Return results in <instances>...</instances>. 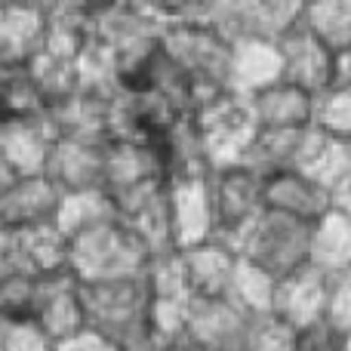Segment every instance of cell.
Segmentation results:
<instances>
[{
	"instance_id": "6da1fadb",
	"label": "cell",
	"mask_w": 351,
	"mask_h": 351,
	"mask_svg": "<svg viewBox=\"0 0 351 351\" xmlns=\"http://www.w3.org/2000/svg\"><path fill=\"white\" fill-rule=\"evenodd\" d=\"M204 3H176V22L164 31L160 47L197 86V105L228 90L231 47L210 22H204ZM197 111V108H194Z\"/></svg>"
},
{
	"instance_id": "7a4b0ae2",
	"label": "cell",
	"mask_w": 351,
	"mask_h": 351,
	"mask_svg": "<svg viewBox=\"0 0 351 351\" xmlns=\"http://www.w3.org/2000/svg\"><path fill=\"white\" fill-rule=\"evenodd\" d=\"M152 265L145 243L121 216L71 237V274L80 284L142 278Z\"/></svg>"
},
{
	"instance_id": "3957f363",
	"label": "cell",
	"mask_w": 351,
	"mask_h": 351,
	"mask_svg": "<svg viewBox=\"0 0 351 351\" xmlns=\"http://www.w3.org/2000/svg\"><path fill=\"white\" fill-rule=\"evenodd\" d=\"M237 256L268 278L284 280L290 274L308 268L311 262V225L296 219L278 216V213H262L253 225L237 241Z\"/></svg>"
},
{
	"instance_id": "277c9868",
	"label": "cell",
	"mask_w": 351,
	"mask_h": 351,
	"mask_svg": "<svg viewBox=\"0 0 351 351\" xmlns=\"http://www.w3.org/2000/svg\"><path fill=\"white\" fill-rule=\"evenodd\" d=\"M191 123L213 170L243 164L259 136V123L250 108V99H241L234 93H222L197 105Z\"/></svg>"
},
{
	"instance_id": "5b68a950",
	"label": "cell",
	"mask_w": 351,
	"mask_h": 351,
	"mask_svg": "<svg viewBox=\"0 0 351 351\" xmlns=\"http://www.w3.org/2000/svg\"><path fill=\"white\" fill-rule=\"evenodd\" d=\"M80 290H84L86 327L111 339L114 346L136 333L142 324H148L152 293L145 274L130 280H108V284H80Z\"/></svg>"
},
{
	"instance_id": "8992f818",
	"label": "cell",
	"mask_w": 351,
	"mask_h": 351,
	"mask_svg": "<svg viewBox=\"0 0 351 351\" xmlns=\"http://www.w3.org/2000/svg\"><path fill=\"white\" fill-rule=\"evenodd\" d=\"M210 197L216 216V241L237 247L241 234L265 213L262 176L250 167L234 164L210 173Z\"/></svg>"
},
{
	"instance_id": "52a82bcc",
	"label": "cell",
	"mask_w": 351,
	"mask_h": 351,
	"mask_svg": "<svg viewBox=\"0 0 351 351\" xmlns=\"http://www.w3.org/2000/svg\"><path fill=\"white\" fill-rule=\"evenodd\" d=\"M167 213L176 253L216 241V216L210 197V173L173 176L167 182Z\"/></svg>"
},
{
	"instance_id": "ba28073f",
	"label": "cell",
	"mask_w": 351,
	"mask_h": 351,
	"mask_svg": "<svg viewBox=\"0 0 351 351\" xmlns=\"http://www.w3.org/2000/svg\"><path fill=\"white\" fill-rule=\"evenodd\" d=\"M280 59H284V80L299 90L311 93V96H324L333 90L342 77V59L330 53L302 22L278 43Z\"/></svg>"
},
{
	"instance_id": "9c48e42d",
	"label": "cell",
	"mask_w": 351,
	"mask_h": 351,
	"mask_svg": "<svg viewBox=\"0 0 351 351\" xmlns=\"http://www.w3.org/2000/svg\"><path fill=\"white\" fill-rule=\"evenodd\" d=\"M250 317L228 296H191L185 315V336L200 351H243Z\"/></svg>"
},
{
	"instance_id": "30bf717a",
	"label": "cell",
	"mask_w": 351,
	"mask_h": 351,
	"mask_svg": "<svg viewBox=\"0 0 351 351\" xmlns=\"http://www.w3.org/2000/svg\"><path fill=\"white\" fill-rule=\"evenodd\" d=\"M262 200L268 213L315 225L333 210V191L315 176L299 170H280L262 179Z\"/></svg>"
},
{
	"instance_id": "8fae6325",
	"label": "cell",
	"mask_w": 351,
	"mask_h": 351,
	"mask_svg": "<svg viewBox=\"0 0 351 351\" xmlns=\"http://www.w3.org/2000/svg\"><path fill=\"white\" fill-rule=\"evenodd\" d=\"M105 145H99V142H77V139H56L43 176L59 188L62 197L65 194L102 191Z\"/></svg>"
},
{
	"instance_id": "7c38bea8",
	"label": "cell",
	"mask_w": 351,
	"mask_h": 351,
	"mask_svg": "<svg viewBox=\"0 0 351 351\" xmlns=\"http://www.w3.org/2000/svg\"><path fill=\"white\" fill-rule=\"evenodd\" d=\"M12 268L34 278L71 274V237L56 222H43L12 234Z\"/></svg>"
},
{
	"instance_id": "4fadbf2b",
	"label": "cell",
	"mask_w": 351,
	"mask_h": 351,
	"mask_svg": "<svg viewBox=\"0 0 351 351\" xmlns=\"http://www.w3.org/2000/svg\"><path fill=\"white\" fill-rule=\"evenodd\" d=\"M327 299H330V278H324L315 268H302V271L290 274V278L278 280L274 290V308L280 321H287L293 330H311L324 324L327 317Z\"/></svg>"
},
{
	"instance_id": "5bb4252c",
	"label": "cell",
	"mask_w": 351,
	"mask_h": 351,
	"mask_svg": "<svg viewBox=\"0 0 351 351\" xmlns=\"http://www.w3.org/2000/svg\"><path fill=\"white\" fill-rule=\"evenodd\" d=\"M47 37V3H0V68L31 65Z\"/></svg>"
},
{
	"instance_id": "9a60e30c",
	"label": "cell",
	"mask_w": 351,
	"mask_h": 351,
	"mask_svg": "<svg viewBox=\"0 0 351 351\" xmlns=\"http://www.w3.org/2000/svg\"><path fill=\"white\" fill-rule=\"evenodd\" d=\"M59 204H62V194L47 176L16 179L0 194V228L16 234V231L34 228V225L56 222Z\"/></svg>"
},
{
	"instance_id": "2e32d148",
	"label": "cell",
	"mask_w": 351,
	"mask_h": 351,
	"mask_svg": "<svg viewBox=\"0 0 351 351\" xmlns=\"http://www.w3.org/2000/svg\"><path fill=\"white\" fill-rule=\"evenodd\" d=\"M53 145H56V133L49 130L47 117L0 127V164L16 179H31V176L47 173V160Z\"/></svg>"
},
{
	"instance_id": "e0dca14e",
	"label": "cell",
	"mask_w": 351,
	"mask_h": 351,
	"mask_svg": "<svg viewBox=\"0 0 351 351\" xmlns=\"http://www.w3.org/2000/svg\"><path fill=\"white\" fill-rule=\"evenodd\" d=\"M284 80L280 47L268 40H237L231 47L228 90L241 99H253L262 90Z\"/></svg>"
},
{
	"instance_id": "ac0fdd59",
	"label": "cell",
	"mask_w": 351,
	"mask_h": 351,
	"mask_svg": "<svg viewBox=\"0 0 351 351\" xmlns=\"http://www.w3.org/2000/svg\"><path fill=\"white\" fill-rule=\"evenodd\" d=\"M250 108L262 133H299V130L315 127V96L287 80L253 96Z\"/></svg>"
},
{
	"instance_id": "d6986e66",
	"label": "cell",
	"mask_w": 351,
	"mask_h": 351,
	"mask_svg": "<svg viewBox=\"0 0 351 351\" xmlns=\"http://www.w3.org/2000/svg\"><path fill=\"white\" fill-rule=\"evenodd\" d=\"M179 262H182V271H185L191 296L213 299V296H228V287L234 280L241 256L228 243L210 241V243H200V247L179 253Z\"/></svg>"
},
{
	"instance_id": "ffe728a7",
	"label": "cell",
	"mask_w": 351,
	"mask_h": 351,
	"mask_svg": "<svg viewBox=\"0 0 351 351\" xmlns=\"http://www.w3.org/2000/svg\"><path fill=\"white\" fill-rule=\"evenodd\" d=\"M108 105L111 99H99L90 93L65 99L47 111V123L56 139H77V142H108Z\"/></svg>"
},
{
	"instance_id": "44dd1931",
	"label": "cell",
	"mask_w": 351,
	"mask_h": 351,
	"mask_svg": "<svg viewBox=\"0 0 351 351\" xmlns=\"http://www.w3.org/2000/svg\"><path fill=\"white\" fill-rule=\"evenodd\" d=\"M37 324L47 330V336L59 346V342L71 339V336L86 330V308H84V290L74 274H62L53 278L43 296Z\"/></svg>"
},
{
	"instance_id": "7402d4cb",
	"label": "cell",
	"mask_w": 351,
	"mask_h": 351,
	"mask_svg": "<svg viewBox=\"0 0 351 351\" xmlns=\"http://www.w3.org/2000/svg\"><path fill=\"white\" fill-rule=\"evenodd\" d=\"M315 271L324 278H342L351 274V219L346 213L333 210L311 225V262Z\"/></svg>"
},
{
	"instance_id": "603a6c76",
	"label": "cell",
	"mask_w": 351,
	"mask_h": 351,
	"mask_svg": "<svg viewBox=\"0 0 351 351\" xmlns=\"http://www.w3.org/2000/svg\"><path fill=\"white\" fill-rule=\"evenodd\" d=\"M47 117V99L28 65L0 68V127Z\"/></svg>"
},
{
	"instance_id": "cb8c5ba5",
	"label": "cell",
	"mask_w": 351,
	"mask_h": 351,
	"mask_svg": "<svg viewBox=\"0 0 351 351\" xmlns=\"http://www.w3.org/2000/svg\"><path fill=\"white\" fill-rule=\"evenodd\" d=\"M302 25L342 62L351 59V0L305 3Z\"/></svg>"
},
{
	"instance_id": "d4e9b609",
	"label": "cell",
	"mask_w": 351,
	"mask_h": 351,
	"mask_svg": "<svg viewBox=\"0 0 351 351\" xmlns=\"http://www.w3.org/2000/svg\"><path fill=\"white\" fill-rule=\"evenodd\" d=\"M53 278H34L25 271H6L0 278V321L3 324H22L37 321L43 296Z\"/></svg>"
},
{
	"instance_id": "484cf974",
	"label": "cell",
	"mask_w": 351,
	"mask_h": 351,
	"mask_svg": "<svg viewBox=\"0 0 351 351\" xmlns=\"http://www.w3.org/2000/svg\"><path fill=\"white\" fill-rule=\"evenodd\" d=\"M117 219L114 204L108 200L105 191H84V194H65L56 210V225L65 231L68 237H77L84 231L96 228V225Z\"/></svg>"
},
{
	"instance_id": "4316f807",
	"label": "cell",
	"mask_w": 351,
	"mask_h": 351,
	"mask_svg": "<svg viewBox=\"0 0 351 351\" xmlns=\"http://www.w3.org/2000/svg\"><path fill=\"white\" fill-rule=\"evenodd\" d=\"M274 290H278V280L268 278L265 271H259L256 265L241 259L237 262L234 280H231V287H228V299L247 317H262V315H271Z\"/></svg>"
},
{
	"instance_id": "83f0119b",
	"label": "cell",
	"mask_w": 351,
	"mask_h": 351,
	"mask_svg": "<svg viewBox=\"0 0 351 351\" xmlns=\"http://www.w3.org/2000/svg\"><path fill=\"white\" fill-rule=\"evenodd\" d=\"M315 130L339 145H351V90L346 84L315 99Z\"/></svg>"
},
{
	"instance_id": "f1b7e54d",
	"label": "cell",
	"mask_w": 351,
	"mask_h": 351,
	"mask_svg": "<svg viewBox=\"0 0 351 351\" xmlns=\"http://www.w3.org/2000/svg\"><path fill=\"white\" fill-rule=\"evenodd\" d=\"M296 342H299V330H293L278 315H262V317H250L243 351H296Z\"/></svg>"
},
{
	"instance_id": "f546056e",
	"label": "cell",
	"mask_w": 351,
	"mask_h": 351,
	"mask_svg": "<svg viewBox=\"0 0 351 351\" xmlns=\"http://www.w3.org/2000/svg\"><path fill=\"white\" fill-rule=\"evenodd\" d=\"M0 351H56V342L37 321L3 324L0 327Z\"/></svg>"
},
{
	"instance_id": "4dcf8cb0",
	"label": "cell",
	"mask_w": 351,
	"mask_h": 351,
	"mask_svg": "<svg viewBox=\"0 0 351 351\" xmlns=\"http://www.w3.org/2000/svg\"><path fill=\"white\" fill-rule=\"evenodd\" d=\"M330 330L339 336H351V274L330 280V299H327V317H324Z\"/></svg>"
},
{
	"instance_id": "1f68e13d",
	"label": "cell",
	"mask_w": 351,
	"mask_h": 351,
	"mask_svg": "<svg viewBox=\"0 0 351 351\" xmlns=\"http://www.w3.org/2000/svg\"><path fill=\"white\" fill-rule=\"evenodd\" d=\"M296 351H346V336L330 330L327 324H317V327L299 333Z\"/></svg>"
},
{
	"instance_id": "d6a6232c",
	"label": "cell",
	"mask_w": 351,
	"mask_h": 351,
	"mask_svg": "<svg viewBox=\"0 0 351 351\" xmlns=\"http://www.w3.org/2000/svg\"><path fill=\"white\" fill-rule=\"evenodd\" d=\"M173 342L164 339L158 330L152 327V321L142 324L136 333H130L123 342H117V351H170Z\"/></svg>"
},
{
	"instance_id": "836d02e7",
	"label": "cell",
	"mask_w": 351,
	"mask_h": 351,
	"mask_svg": "<svg viewBox=\"0 0 351 351\" xmlns=\"http://www.w3.org/2000/svg\"><path fill=\"white\" fill-rule=\"evenodd\" d=\"M56 351H117V346L111 339H105V336H99L96 330L86 327L84 333H77V336H71V339L59 342Z\"/></svg>"
},
{
	"instance_id": "e575fe53",
	"label": "cell",
	"mask_w": 351,
	"mask_h": 351,
	"mask_svg": "<svg viewBox=\"0 0 351 351\" xmlns=\"http://www.w3.org/2000/svg\"><path fill=\"white\" fill-rule=\"evenodd\" d=\"M333 206H336L339 213H346V216L351 219V173L339 182V185L333 188Z\"/></svg>"
},
{
	"instance_id": "d590c367",
	"label": "cell",
	"mask_w": 351,
	"mask_h": 351,
	"mask_svg": "<svg viewBox=\"0 0 351 351\" xmlns=\"http://www.w3.org/2000/svg\"><path fill=\"white\" fill-rule=\"evenodd\" d=\"M6 271H12V234L6 228H0V278Z\"/></svg>"
},
{
	"instance_id": "8d00e7d4",
	"label": "cell",
	"mask_w": 351,
	"mask_h": 351,
	"mask_svg": "<svg viewBox=\"0 0 351 351\" xmlns=\"http://www.w3.org/2000/svg\"><path fill=\"white\" fill-rule=\"evenodd\" d=\"M12 182H16V176H12L10 170H6V167H3V164H0V194H3V191H6V188H10V185H12Z\"/></svg>"
},
{
	"instance_id": "74e56055",
	"label": "cell",
	"mask_w": 351,
	"mask_h": 351,
	"mask_svg": "<svg viewBox=\"0 0 351 351\" xmlns=\"http://www.w3.org/2000/svg\"><path fill=\"white\" fill-rule=\"evenodd\" d=\"M339 84H346L348 90H351V59L342 62V77H339Z\"/></svg>"
},
{
	"instance_id": "f35d334b",
	"label": "cell",
	"mask_w": 351,
	"mask_h": 351,
	"mask_svg": "<svg viewBox=\"0 0 351 351\" xmlns=\"http://www.w3.org/2000/svg\"><path fill=\"white\" fill-rule=\"evenodd\" d=\"M170 351H200V348H194L191 342H185V339H182V342H173Z\"/></svg>"
},
{
	"instance_id": "ab89813d",
	"label": "cell",
	"mask_w": 351,
	"mask_h": 351,
	"mask_svg": "<svg viewBox=\"0 0 351 351\" xmlns=\"http://www.w3.org/2000/svg\"><path fill=\"white\" fill-rule=\"evenodd\" d=\"M346 351H351V336H346Z\"/></svg>"
},
{
	"instance_id": "60d3db41",
	"label": "cell",
	"mask_w": 351,
	"mask_h": 351,
	"mask_svg": "<svg viewBox=\"0 0 351 351\" xmlns=\"http://www.w3.org/2000/svg\"><path fill=\"white\" fill-rule=\"evenodd\" d=\"M348 158H351V145H348Z\"/></svg>"
},
{
	"instance_id": "b9f144b4",
	"label": "cell",
	"mask_w": 351,
	"mask_h": 351,
	"mask_svg": "<svg viewBox=\"0 0 351 351\" xmlns=\"http://www.w3.org/2000/svg\"><path fill=\"white\" fill-rule=\"evenodd\" d=\"M0 327H3V321H0Z\"/></svg>"
}]
</instances>
